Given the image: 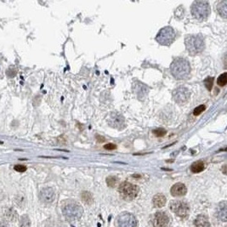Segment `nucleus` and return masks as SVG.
Instances as JSON below:
<instances>
[{"label":"nucleus","instance_id":"f257e3e1","mask_svg":"<svg viewBox=\"0 0 227 227\" xmlns=\"http://www.w3.org/2000/svg\"><path fill=\"white\" fill-rule=\"evenodd\" d=\"M170 70L172 75L176 79L183 80L189 77L191 73V66L187 60L184 58H177L171 64Z\"/></svg>","mask_w":227,"mask_h":227},{"label":"nucleus","instance_id":"f03ea898","mask_svg":"<svg viewBox=\"0 0 227 227\" xmlns=\"http://www.w3.org/2000/svg\"><path fill=\"white\" fill-rule=\"evenodd\" d=\"M185 44L190 54L196 55L203 52L205 48V43L203 36L200 34L188 35L185 39Z\"/></svg>","mask_w":227,"mask_h":227},{"label":"nucleus","instance_id":"7ed1b4c3","mask_svg":"<svg viewBox=\"0 0 227 227\" xmlns=\"http://www.w3.org/2000/svg\"><path fill=\"white\" fill-rule=\"evenodd\" d=\"M63 215L67 220L74 221L82 217L83 209L82 206L75 201H67L62 206Z\"/></svg>","mask_w":227,"mask_h":227},{"label":"nucleus","instance_id":"20e7f679","mask_svg":"<svg viewBox=\"0 0 227 227\" xmlns=\"http://www.w3.org/2000/svg\"><path fill=\"white\" fill-rule=\"evenodd\" d=\"M191 11L196 19L204 21L210 15V5L207 1H195L191 5Z\"/></svg>","mask_w":227,"mask_h":227},{"label":"nucleus","instance_id":"39448f33","mask_svg":"<svg viewBox=\"0 0 227 227\" xmlns=\"http://www.w3.org/2000/svg\"><path fill=\"white\" fill-rule=\"evenodd\" d=\"M118 192L121 197L127 201L134 200L139 193V187L129 182L124 181L118 186Z\"/></svg>","mask_w":227,"mask_h":227},{"label":"nucleus","instance_id":"423d86ee","mask_svg":"<svg viewBox=\"0 0 227 227\" xmlns=\"http://www.w3.org/2000/svg\"><path fill=\"white\" fill-rule=\"evenodd\" d=\"M175 39V32L171 26H165L160 30L156 37L157 42L163 46H169Z\"/></svg>","mask_w":227,"mask_h":227},{"label":"nucleus","instance_id":"0eeeda50","mask_svg":"<svg viewBox=\"0 0 227 227\" xmlns=\"http://www.w3.org/2000/svg\"><path fill=\"white\" fill-rule=\"evenodd\" d=\"M117 227H136L137 219L129 213L123 212L120 213L117 218Z\"/></svg>","mask_w":227,"mask_h":227},{"label":"nucleus","instance_id":"6e6552de","mask_svg":"<svg viewBox=\"0 0 227 227\" xmlns=\"http://www.w3.org/2000/svg\"><path fill=\"white\" fill-rule=\"evenodd\" d=\"M170 208L173 212L179 217L185 218L188 216L189 208L188 203L184 201H173L170 203Z\"/></svg>","mask_w":227,"mask_h":227},{"label":"nucleus","instance_id":"1a4fd4ad","mask_svg":"<svg viewBox=\"0 0 227 227\" xmlns=\"http://www.w3.org/2000/svg\"><path fill=\"white\" fill-rule=\"evenodd\" d=\"M190 91L186 87L180 86V87L175 89L173 92V98L174 101L179 105H185L187 103L190 99Z\"/></svg>","mask_w":227,"mask_h":227},{"label":"nucleus","instance_id":"9d476101","mask_svg":"<svg viewBox=\"0 0 227 227\" xmlns=\"http://www.w3.org/2000/svg\"><path fill=\"white\" fill-rule=\"evenodd\" d=\"M151 223L153 227H167L169 224V217L166 213L159 211L153 215Z\"/></svg>","mask_w":227,"mask_h":227},{"label":"nucleus","instance_id":"9b49d317","mask_svg":"<svg viewBox=\"0 0 227 227\" xmlns=\"http://www.w3.org/2000/svg\"><path fill=\"white\" fill-rule=\"evenodd\" d=\"M108 124L111 126V128H114L117 129H123L125 127V119L121 114L113 112L109 116Z\"/></svg>","mask_w":227,"mask_h":227},{"label":"nucleus","instance_id":"f8f14e48","mask_svg":"<svg viewBox=\"0 0 227 227\" xmlns=\"http://www.w3.org/2000/svg\"><path fill=\"white\" fill-rule=\"evenodd\" d=\"M55 198V193L53 188L51 187H45L42 189L40 191V199L44 203H53Z\"/></svg>","mask_w":227,"mask_h":227},{"label":"nucleus","instance_id":"ddd939ff","mask_svg":"<svg viewBox=\"0 0 227 227\" xmlns=\"http://www.w3.org/2000/svg\"><path fill=\"white\" fill-rule=\"evenodd\" d=\"M134 90H135V93L137 97L140 100H142L143 98H145L147 95L149 89L144 83H142V82L139 81V82H136L134 84Z\"/></svg>","mask_w":227,"mask_h":227},{"label":"nucleus","instance_id":"4468645a","mask_svg":"<svg viewBox=\"0 0 227 227\" xmlns=\"http://www.w3.org/2000/svg\"><path fill=\"white\" fill-rule=\"evenodd\" d=\"M170 192H171V195L173 197H182V196H185L186 194L187 189H186V186L184 184L177 183L171 187Z\"/></svg>","mask_w":227,"mask_h":227},{"label":"nucleus","instance_id":"2eb2a0df","mask_svg":"<svg viewBox=\"0 0 227 227\" xmlns=\"http://www.w3.org/2000/svg\"><path fill=\"white\" fill-rule=\"evenodd\" d=\"M217 217L219 220L223 222H225L227 220V203L225 201H223L220 203H219L217 208Z\"/></svg>","mask_w":227,"mask_h":227},{"label":"nucleus","instance_id":"dca6fc26","mask_svg":"<svg viewBox=\"0 0 227 227\" xmlns=\"http://www.w3.org/2000/svg\"><path fill=\"white\" fill-rule=\"evenodd\" d=\"M195 227H211L208 218L205 215H198L194 222Z\"/></svg>","mask_w":227,"mask_h":227},{"label":"nucleus","instance_id":"f3484780","mask_svg":"<svg viewBox=\"0 0 227 227\" xmlns=\"http://www.w3.org/2000/svg\"><path fill=\"white\" fill-rule=\"evenodd\" d=\"M166 201H167L166 197L163 194H157V195H155L154 197L152 199L153 204H154L155 207H157V208L163 207L166 204Z\"/></svg>","mask_w":227,"mask_h":227},{"label":"nucleus","instance_id":"a211bd4d","mask_svg":"<svg viewBox=\"0 0 227 227\" xmlns=\"http://www.w3.org/2000/svg\"><path fill=\"white\" fill-rule=\"evenodd\" d=\"M217 10L219 13V15L222 16L223 18H226L227 17V1L226 0H223L221 2L219 3L217 5Z\"/></svg>","mask_w":227,"mask_h":227},{"label":"nucleus","instance_id":"6ab92c4d","mask_svg":"<svg viewBox=\"0 0 227 227\" xmlns=\"http://www.w3.org/2000/svg\"><path fill=\"white\" fill-rule=\"evenodd\" d=\"M204 169H205V164H204L203 161H197L191 166V170L194 174L200 173V172L203 171Z\"/></svg>","mask_w":227,"mask_h":227},{"label":"nucleus","instance_id":"aec40b11","mask_svg":"<svg viewBox=\"0 0 227 227\" xmlns=\"http://www.w3.org/2000/svg\"><path fill=\"white\" fill-rule=\"evenodd\" d=\"M5 216L6 218V219L10 221V222H15L16 219H18V214H17V213H16L15 209H13V208L8 209L5 212Z\"/></svg>","mask_w":227,"mask_h":227},{"label":"nucleus","instance_id":"412c9836","mask_svg":"<svg viewBox=\"0 0 227 227\" xmlns=\"http://www.w3.org/2000/svg\"><path fill=\"white\" fill-rule=\"evenodd\" d=\"M20 227H30L31 226V221L29 217L27 215H22L20 219Z\"/></svg>","mask_w":227,"mask_h":227},{"label":"nucleus","instance_id":"4be33fe9","mask_svg":"<svg viewBox=\"0 0 227 227\" xmlns=\"http://www.w3.org/2000/svg\"><path fill=\"white\" fill-rule=\"evenodd\" d=\"M218 85H219L220 87H224L225 86L227 83V73H224L223 74H221L219 77H218L217 80Z\"/></svg>","mask_w":227,"mask_h":227},{"label":"nucleus","instance_id":"5701e85b","mask_svg":"<svg viewBox=\"0 0 227 227\" xmlns=\"http://www.w3.org/2000/svg\"><path fill=\"white\" fill-rule=\"evenodd\" d=\"M118 182V179L115 176H109L106 179V184L110 187H115Z\"/></svg>","mask_w":227,"mask_h":227},{"label":"nucleus","instance_id":"b1692460","mask_svg":"<svg viewBox=\"0 0 227 227\" xmlns=\"http://www.w3.org/2000/svg\"><path fill=\"white\" fill-rule=\"evenodd\" d=\"M82 200L87 204H91L93 202V197L92 195L88 191H84L82 193Z\"/></svg>","mask_w":227,"mask_h":227},{"label":"nucleus","instance_id":"393cba45","mask_svg":"<svg viewBox=\"0 0 227 227\" xmlns=\"http://www.w3.org/2000/svg\"><path fill=\"white\" fill-rule=\"evenodd\" d=\"M204 85H205V87L208 89V91H211V89H213V77H207V78L204 80Z\"/></svg>","mask_w":227,"mask_h":227},{"label":"nucleus","instance_id":"a878e982","mask_svg":"<svg viewBox=\"0 0 227 227\" xmlns=\"http://www.w3.org/2000/svg\"><path fill=\"white\" fill-rule=\"evenodd\" d=\"M184 13H185V10H184V8L182 6H179L177 8V10H175V12H174V15H175V17L177 18V19H182L184 16Z\"/></svg>","mask_w":227,"mask_h":227},{"label":"nucleus","instance_id":"bb28decb","mask_svg":"<svg viewBox=\"0 0 227 227\" xmlns=\"http://www.w3.org/2000/svg\"><path fill=\"white\" fill-rule=\"evenodd\" d=\"M205 108H206V106H204V105H201V106L196 107L193 111V115L194 116H198V115H200L202 112H203V111H205Z\"/></svg>","mask_w":227,"mask_h":227},{"label":"nucleus","instance_id":"cd10ccee","mask_svg":"<svg viewBox=\"0 0 227 227\" xmlns=\"http://www.w3.org/2000/svg\"><path fill=\"white\" fill-rule=\"evenodd\" d=\"M166 130L163 129H155L153 130V134L156 135L157 136H158V137H162V136H163L166 135Z\"/></svg>","mask_w":227,"mask_h":227},{"label":"nucleus","instance_id":"c85d7f7f","mask_svg":"<svg viewBox=\"0 0 227 227\" xmlns=\"http://www.w3.org/2000/svg\"><path fill=\"white\" fill-rule=\"evenodd\" d=\"M14 169H15V171H17V172H20V173H23V172H25V171L26 170V166H24V165L18 164V165H15Z\"/></svg>","mask_w":227,"mask_h":227},{"label":"nucleus","instance_id":"c756f323","mask_svg":"<svg viewBox=\"0 0 227 227\" xmlns=\"http://www.w3.org/2000/svg\"><path fill=\"white\" fill-rule=\"evenodd\" d=\"M104 148L107 151H112L115 150L117 148V145L113 143H108V144H106L104 145Z\"/></svg>","mask_w":227,"mask_h":227},{"label":"nucleus","instance_id":"7c9ffc66","mask_svg":"<svg viewBox=\"0 0 227 227\" xmlns=\"http://www.w3.org/2000/svg\"><path fill=\"white\" fill-rule=\"evenodd\" d=\"M0 227H8L6 225H5V224H2L1 225H0Z\"/></svg>","mask_w":227,"mask_h":227}]
</instances>
